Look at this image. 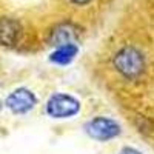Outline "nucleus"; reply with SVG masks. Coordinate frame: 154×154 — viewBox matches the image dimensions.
Masks as SVG:
<instances>
[{
  "label": "nucleus",
  "instance_id": "1",
  "mask_svg": "<svg viewBox=\"0 0 154 154\" xmlns=\"http://www.w3.org/2000/svg\"><path fill=\"white\" fill-rule=\"evenodd\" d=\"M112 68L126 80H137L146 69V59L139 48L133 45L122 46L112 56Z\"/></svg>",
  "mask_w": 154,
  "mask_h": 154
},
{
  "label": "nucleus",
  "instance_id": "8",
  "mask_svg": "<svg viewBox=\"0 0 154 154\" xmlns=\"http://www.w3.org/2000/svg\"><path fill=\"white\" fill-rule=\"evenodd\" d=\"M120 154H142V152L136 148H133V146H125V148H122Z\"/></svg>",
  "mask_w": 154,
  "mask_h": 154
},
{
  "label": "nucleus",
  "instance_id": "10",
  "mask_svg": "<svg viewBox=\"0 0 154 154\" xmlns=\"http://www.w3.org/2000/svg\"><path fill=\"white\" fill-rule=\"evenodd\" d=\"M3 108H5V105H3V100H0V114H2Z\"/></svg>",
  "mask_w": 154,
  "mask_h": 154
},
{
  "label": "nucleus",
  "instance_id": "3",
  "mask_svg": "<svg viewBox=\"0 0 154 154\" xmlns=\"http://www.w3.org/2000/svg\"><path fill=\"white\" fill-rule=\"evenodd\" d=\"M85 133L99 142H108L116 137H119L122 133V126L117 120L105 116H96L85 123Z\"/></svg>",
  "mask_w": 154,
  "mask_h": 154
},
{
  "label": "nucleus",
  "instance_id": "7",
  "mask_svg": "<svg viewBox=\"0 0 154 154\" xmlns=\"http://www.w3.org/2000/svg\"><path fill=\"white\" fill-rule=\"evenodd\" d=\"M77 54H79V46L75 43L63 45V46H57L53 53H51L49 60L53 63H56V65L65 66V65H69V63L77 57Z\"/></svg>",
  "mask_w": 154,
  "mask_h": 154
},
{
  "label": "nucleus",
  "instance_id": "9",
  "mask_svg": "<svg viewBox=\"0 0 154 154\" xmlns=\"http://www.w3.org/2000/svg\"><path fill=\"white\" fill-rule=\"evenodd\" d=\"M71 3L74 5H79V6H83V5H88V3H91L93 0H69Z\"/></svg>",
  "mask_w": 154,
  "mask_h": 154
},
{
  "label": "nucleus",
  "instance_id": "5",
  "mask_svg": "<svg viewBox=\"0 0 154 154\" xmlns=\"http://www.w3.org/2000/svg\"><path fill=\"white\" fill-rule=\"evenodd\" d=\"M80 29L71 22H62L57 26L53 28L49 34V43L53 46H63V45H71L79 42Z\"/></svg>",
  "mask_w": 154,
  "mask_h": 154
},
{
  "label": "nucleus",
  "instance_id": "6",
  "mask_svg": "<svg viewBox=\"0 0 154 154\" xmlns=\"http://www.w3.org/2000/svg\"><path fill=\"white\" fill-rule=\"evenodd\" d=\"M23 35V28L19 20L12 17H0V46H16Z\"/></svg>",
  "mask_w": 154,
  "mask_h": 154
},
{
  "label": "nucleus",
  "instance_id": "4",
  "mask_svg": "<svg viewBox=\"0 0 154 154\" xmlns=\"http://www.w3.org/2000/svg\"><path fill=\"white\" fill-rule=\"evenodd\" d=\"M38 99L34 94V91H31L26 86H19L6 96V99L3 100V105L11 114L25 116L35 108Z\"/></svg>",
  "mask_w": 154,
  "mask_h": 154
},
{
  "label": "nucleus",
  "instance_id": "2",
  "mask_svg": "<svg viewBox=\"0 0 154 154\" xmlns=\"http://www.w3.org/2000/svg\"><path fill=\"white\" fill-rule=\"evenodd\" d=\"M82 103L80 100L66 94V93H54L46 100L45 112L51 119H71L80 112Z\"/></svg>",
  "mask_w": 154,
  "mask_h": 154
}]
</instances>
